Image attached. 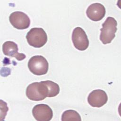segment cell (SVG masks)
<instances>
[{
  "instance_id": "ba28073f",
  "label": "cell",
  "mask_w": 121,
  "mask_h": 121,
  "mask_svg": "<svg viewBox=\"0 0 121 121\" xmlns=\"http://www.w3.org/2000/svg\"><path fill=\"white\" fill-rule=\"evenodd\" d=\"M104 6L100 3H95L90 5L86 10L87 17L94 21H98L102 20L105 15Z\"/></svg>"
},
{
  "instance_id": "7a4b0ae2",
  "label": "cell",
  "mask_w": 121,
  "mask_h": 121,
  "mask_svg": "<svg viewBox=\"0 0 121 121\" xmlns=\"http://www.w3.org/2000/svg\"><path fill=\"white\" fill-rule=\"evenodd\" d=\"M26 38L28 44L35 48L43 47L47 41V35L43 29L40 27L31 28L27 33Z\"/></svg>"
},
{
  "instance_id": "52a82bcc",
  "label": "cell",
  "mask_w": 121,
  "mask_h": 121,
  "mask_svg": "<svg viewBox=\"0 0 121 121\" xmlns=\"http://www.w3.org/2000/svg\"><path fill=\"white\" fill-rule=\"evenodd\" d=\"M108 101V96L105 92L101 89L92 91L88 95L87 101L93 107H101L104 105Z\"/></svg>"
},
{
  "instance_id": "30bf717a",
  "label": "cell",
  "mask_w": 121,
  "mask_h": 121,
  "mask_svg": "<svg viewBox=\"0 0 121 121\" xmlns=\"http://www.w3.org/2000/svg\"><path fill=\"white\" fill-rule=\"evenodd\" d=\"M26 94L27 98L32 101H42L45 98L40 93L37 82L29 84L26 89Z\"/></svg>"
},
{
  "instance_id": "6da1fadb",
  "label": "cell",
  "mask_w": 121,
  "mask_h": 121,
  "mask_svg": "<svg viewBox=\"0 0 121 121\" xmlns=\"http://www.w3.org/2000/svg\"><path fill=\"white\" fill-rule=\"evenodd\" d=\"M117 23L114 18L108 17L102 24L100 29V40L104 44L110 43L115 36Z\"/></svg>"
},
{
  "instance_id": "277c9868",
  "label": "cell",
  "mask_w": 121,
  "mask_h": 121,
  "mask_svg": "<svg viewBox=\"0 0 121 121\" xmlns=\"http://www.w3.org/2000/svg\"><path fill=\"white\" fill-rule=\"evenodd\" d=\"M72 41L74 47L79 51H85L88 47L89 42L85 31L80 27L73 29Z\"/></svg>"
},
{
  "instance_id": "8992f818",
  "label": "cell",
  "mask_w": 121,
  "mask_h": 121,
  "mask_svg": "<svg viewBox=\"0 0 121 121\" xmlns=\"http://www.w3.org/2000/svg\"><path fill=\"white\" fill-rule=\"evenodd\" d=\"M32 114L38 121H49L53 117V112L51 107L46 104H38L32 109Z\"/></svg>"
},
{
  "instance_id": "7c38bea8",
  "label": "cell",
  "mask_w": 121,
  "mask_h": 121,
  "mask_svg": "<svg viewBox=\"0 0 121 121\" xmlns=\"http://www.w3.org/2000/svg\"><path fill=\"white\" fill-rule=\"evenodd\" d=\"M61 121H81V118L79 114L76 111L73 110H68L65 111L62 113L61 116Z\"/></svg>"
},
{
  "instance_id": "9c48e42d",
  "label": "cell",
  "mask_w": 121,
  "mask_h": 121,
  "mask_svg": "<svg viewBox=\"0 0 121 121\" xmlns=\"http://www.w3.org/2000/svg\"><path fill=\"white\" fill-rule=\"evenodd\" d=\"M18 46L17 43L12 41H6L2 45V51L6 56L15 57L18 60H22L26 58L24 53L18 52Z\"/></svg>"
},
{
  "instance_id": "3957f363",
  "label": "cell",
  "mask_w": 121,
  "mask_h": 121,
  "mask_svg": "<svg viewBox=\"0 0 121 121\" xmlns=\"http://www.w3.org/2000/svg\"><path fill=\"white\" fill-rule=\"evenodd\" d=\"M28 68L33 74L38 76L43 75L47 73L49 64L47 60L43 56L35 55L29 59Z\"/></svg>"
},
{
  "instance_id": "5b68a950",
  "label": "cell",
  "mask_w": 121,
  "mask_h": 121,
  "mask_svg": "<svg viewBox=\"0 0 121 121\" xmlns=\"http://www.w3.org/2000/svg\"><path fill=\"white\" fill-rule=\"evenodd\" d=\"M9 20L13 26L17 29L23 30L29 27L30 24V19L29 17L21 11H15L12 13Z\"/></svg>"
},
{
  "instance_id": "8fae6325",
  "label": "cell",
  "mask_w": 121,
  "mask_h": 121,
  "mask_svg": "<svg viewBox=\"0 0 121 121\" xmlns=\"http://www.w3.org/2000/svg\"><path fill=\"white\" fill-rule=\"evenodd\" d=\"M44 85L46 96L48 97H52L56 96L60 92V87L58 84L51 81H42Z\"/></svg>"
}]
</instances>
